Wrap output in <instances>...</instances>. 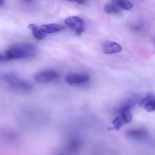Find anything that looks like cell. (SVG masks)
<instances>
[{
	"mask_svg": "<svg viewBox=\"0 0 155 155\" xmlns=\"http://www.w3.org/2000/svg\"><path fill=\"white\" fill-rule=\"evenodd\" d=\"M103 52L106 54H114L122 52V48L120 45L115 42L106 41L103 44Z\"/></svg>",
	"mask_w": 155,
	"mask_h": 155,
	"instance_id": "cell-7",
	"label": "cell"
},
{
	"mask_svg": "<svg viewBox=\"0 0 155 155\" xmlns=\"http://www.w3.org/2000/svg\"><path fill=\"white\" fill-rule=\"evenodd\" d=\"M38 53L37 47L30 43L14 45L3 52L5 61L17 59H30L35 57Z\"/></svg>",
	"mask_w": 155,
	"mask_h": 155,
	"instance_id": "cell-2",
	"label": "cell"
},
{
	"mask_svg": "<svg viewBox=\"0 0 155 155\" xmlns=\"http://www.w3.org/2000/svg\"><path fill=\"white\" fill-rule=\"evenodd\" d=\"M0 140L5 143H13L18 140V136L13 131L8 129L0 131Z\"/></svg>",
	"mask_w": 155,
	"mask_h": 155,
	"instance_id": "cell-9",
	"label": "cell"
},
{
	"mask_svg": "<svg viewBox=\"0 0 155 155\" xmlns=\"http://www.w3.org/2000/svg\"><path fill=\"white\" fill-rule=\"evenodd\" d=\"M0 87L16 93H25L33 89L31 83L12 72L0 73Z\"/></svg>",
	"mask_w": 155,
	"mask_h": 155,
	"instance_id": "cell-1",
	"label": "cell"
},
{
	"mask_svg": "<svg viewBox=\"0 0 155 155\" xmlns=\"http://www.w3.org/2000/svg\"><path fill=\"white\" fill-rule=\"evenodd\" d=\"M59 75L56 71L49 70L41 71L35 75L34 79L39 83L45 84L51 83L58 79Z\"/></svg>",
	"mask_w": 155,
	"mask_h": 155,
	"instance_id": "cell-4",
	"label": "cell"
},
{
	"mask_svg": "<svg viewBox=\"0 0 155 155\" xmlns=\"http://www.w3.org/2000/svg\"><path fill=\"white\" fill-rule=\"evenodd\" d=\"M139 105L147 112L155 111V96L152 95H149L146 98H143L140 101Z\"/></svg>",
	"mask_w": 155,
	"mask_h": 155,
	"instance_id": "cell-8",
	"label": "cell"
},
{
	"mask_svg": "<svg viewBox=\"0 0 155 155\" xmlns=\"http://www.w3.org/2000/svg\"><path fill=\"white\" fill-rule=\"evenodd\" d=\"M64 80L70 85H79L87 83L89 81V76L86 74L71 73L67 75Z\"/></svg>",
	"mask_w": 155,
	"mask_h": 155,
	"instance_id": "cell-6",
	"label": "cell"
},
{
	"mask_svg": "<svg viewBox=\"0 0 155 155\" xmlns=\"http://www.w3.org/2000/svg\"><path fill=\"white\" fill-rule=\"evenodd\" d=\"M112 2L120 9L129 10L133 7V4L129 0H112Z\"/></svg>",
	"mask_w": 155,
	"mask_h": 155,
	"instance_id": "cell-15",
	"label": "cell"
},
{
	"mask_svg": "<svg viewBox=\"0 0 155 155\" xmlns=\"http://www.w3.org/2000/svg\"><path fill=\"white\" fill-rule=\"evenodd\" d=\"M4 3L3 0H0V6L3 5Z\"/></svg>",
	"mask_w": 155,
	"mask_h": 155,
	"instance_id": "cell-19",
	"label": "cell"
},
{
	"mask_svg": "<svg viewBox=\"0 0 155 155\" xmlns=\"http://www.w3.org/2000/svg\"><path fill=\"white\" fill-rule=\"evenodd\" d=\"M65 24L78 35H80L84 30V24L83 20L77 16H72L64 20Z\"/></svg>",
	"mask_w": 155,
	"mask_h": 155,
	"instance_id": "cell-5",
	"label": "cell"
},
{
	"mask_svg": "<svg viewBox=\"0 0 155 155\" xmlns=\"http://www.w3.org/2000/svg\"><path fill=\"white\" fill-rule=\"evenodd\" d=\"M136 103L137 100L135 97H128L121 104L118 109V111H120V110L131 111V109L135 107Z\"/></svg>",
	"mask_w": 155,
	"mask_h": 155,
	"instance_id": "cell-12",
	"label": "cell"
},
{
	"mask_svg": "<svg viewBox=\"0 0 155 155\" xmlns=\"http://www.w3.org/2000/svg\"><path fill=\"white\" fill-rule=\"evenodd\" d=\"M28 28L31 31L33 35L36 39L38 40H42L45 37L46 33L36 25L31 24L28 25Z\"/></svg>",
	"mask_w": 155,
	"mask_h": 155,
	"instance_id": "cell-14",
	"label": "cell"
},
{
	"mask_svg": "<svg viewBox=\"0 0 155 155\" xmlns=\"http://www.w3.org/2000/svg\"><path fill=\"white\" fill-rule=\"evenodd\" d=\"M146 130L142 128L131 129L127 132V136L134 139H141L144 138L147 135Z\"/></svg>",
	"mask_w": 155,
	"mask_h": 155,
	"instance_id": "cell-11",
	"label": "cell"
},
{
	"mask_svg": "<svg viewBox=\"0 0 155 155\" xmlns=\"http://www.w3.org/2000/svg\"><path fill=\"white\" fill-rule=\"evenodd\" d=\"M82 144V141L81 138L75 136L70 140L67 145V148L70 152H76L80 148Z\"/></svg>",
	"mask_w": 155,
	"mask_h": 155,
	"instance_id": "cell-13",
	"label": "cell"
},
{
	"mask_svg": "<svg viewBox=\"0 0 155 155\" xmlns=\"http://www.w3.org/2000/svg\"><path fill=\"white\" fill-rule=\"evenodd\" d=\"M118 114L114 119L112 123L114 130H119L124 125L129 123L133 119V115L130 111H118Z\"/></svg>",
	"mask_w": 155,
	"mask_h": 155,
	"instance_id": "cell-3",
	"label": "cell"
},
{
	"mask_svg": "<svg viewBox=\"0 0 155 155\" xmlns=\"http://www.w3.org/2000/svg\"><path fill=\"white\" fill-rule=\"evenodd\" d=\"M121 9L117 6L112 1L107 4L104 8V11L107 14L117 13L120 12Z\"/></svg>",
	"mask_w": 155,
	"mask_h": 155,
	"instance_id": "cell-16",
	"label": "cell"
},
{
	"mask_svg": "<svg viewBox=\"0 0 155 155\" xmlns=\"http://www.w3.org/2000/svg\"><path fill=\"white\" fill-rule=\"evenodd\" d=\"M22 1L25 3H31L33 2L34 0H22Z\"/></svg>",
	"mask_w": 155,
	"mask_h": 155,
	"instance_id": "cell-18",
	"label": "cell"
},
{
	"mask_svg": "<svg viewBox=\"0 0 155 155\" xmlns=\"http://www.w3.org/2000/svg\"><path fill=\"white\" fill-rule=\"evenodd\" d=\"M67 1H70V2H76L77 3L79 4L84 3L85 2V0H67Z\"/></svg>",
	"mask_w": 155,
	"mask_h": 155,
	"instance_id": "cell-17",
	"label": "cell"
},
{
	"mask_svg": "<svg viewBox=\"0 0 155 155\" xmlns=\"http://www.w3.org/2000/svg\"><path fill=\"white\" fill-rule=\"evenodd\" d=\"M41 28L45 33L51 34L62 31L65 29V27L62 25L51 23L43 25Z\"/></svg>",
	"mask_w": 155,
	"mask_h": 155,
	"instance_id": "cell-10",
	"label": "cell"
}]
</instances>
